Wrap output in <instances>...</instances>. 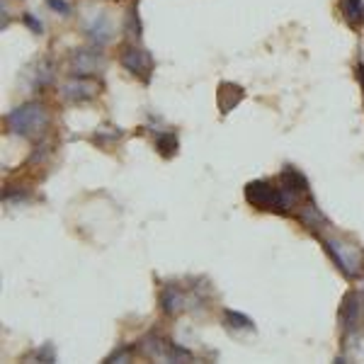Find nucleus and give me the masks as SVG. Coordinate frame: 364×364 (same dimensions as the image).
Returning a JSON list of instances; mask_svg holds the SVG:
<instances>
[{"label":"nucleus","instance_id":"nucleus-1","mask_svg":"<svg viewBox=\"0 0 364 364\" xmlns=\"http://www.w3.org/2000/svg\"><path fill=\"white\" fill-rule=\"evenodd\" d=\"M243 192L250 207H255L260 211H272V214H282V216H291L304 202L301 197L287 192L279 182L274 185V182H269V180H252L245 185Z\"/></svg>","mask_w":364,"mask_h":364},{"label":"nucleus","instance_id":"nucleus-2","mask_svg":"<svg viewBox=\"0 0 364 364\" xmlns=\"http://www.w3.org/2000/svg\"><path fill=\"white\" fill-rule=\"evenodd\" d=\"M5 124L15 136L34 139L44 134L46 124H49V112H46L42 102H25L20 107L10 109V114L5 117Z\"/></svg>","mask_w":364,"mask_h":364},{"label":"nucleus","instance_id":"nucleus-3","mask_svg":"<svg viewBox=\"0 0 364 364\" xmlns=\"http://www.w3.org/2000/svg\"><path fill=\"white\" fill-rule=\"evenodd\" d=\"M207 282H199V284H190L182 289L180 284H175V282H170L161 289V309L163 314L168 316H178L180 311H187L192 306H199V304L207 301V296H204V289H207Z\"/></svg>","mask_w":364,"mask_h":364},{"label":"nucleus","instance_id":"nucleus-4","mask_svg":"<svg viewBox=\"0 0 364 364\" xmlns=\"http://www.w3.org/2000/svg\"><path fill=\"white\" fill-rule=\"evenodd\" d=\"M139 350L156 362H173L175 364V362H192L195 360V355H192L187 348H180V345L173 343L170 338L156 336V333H149L146 338H141Z\"/></svg>","mask_w":364,"mask_h":364},{"label":"nucleus","instance_id":"nucleus-5","mask_svg":"<svg viewBox=\"0 0 364 364\" xmlns=\"http://www.w3.org/2000/svg\"><path fill=\"white\" fill-rule=\"evenodd\" d=\"M321 243L345 277H357V274L362 272V250L357 248V245L345 243V240H338V238H326V236L321 238Z\"/></svg>","mask_w":364,"mask_h":364},{"label":"nucleus","instance_id":"nucleus-6","mask_svg":"<svg viewBox=\"0 0 364 364\" xmlns=\"http://www.w3.org/2000/svg\"><path fill=\"white\" fill-rule=\"evenodd\" d=\"M119 63L132 75H136L139 80H144V83H149L151 75H154V68H156V61H154V56H151V51L141 49V46H132V44L122 49Z\"/></svg>","mask_w":364,"mask_h":364},{"label":"nucleus","instance_id":"nucleus-7","mask_svg":"<svg viewBox=\"0 0 364 364\" xmlns=\"http://www.w3.org/2000/svg\"><path fill=\"white\" fill-rule=\"evenodd\" d=\"M100 90H102V85L92 75H73L61 87V97L66 102H90V100H95L100 95Z\"/></svg>","mask_w":364,"mask_h":364},{"label":"nucleus","instance_id":"nucleus-8","mask_svg":"<svg viewBox=\"0 0 364 364\" xmlns=\"http://www.w3.org/2000/svg\"><path fill=\"white\" fill-rule=\"evenodd\" d=\"M83 34L90 39L95 46H105L114 39V25L105 13H95L90 17H85L83 22Z\"/></svg>","mask_w":364,"mask_h":364},{"label":"nucleus","instance_id":"nucleus-9","mask_svg":"<svg viewBox=\"0 0 364 364\" xmlns=\"http://www.w3.org/2000/svg\"><path fill=\"white\" fill-rule=\"evenodd\" d=\"M105 66V56L97 49H75L70 56V73L73 75H95Z\"/></svg>","mask_w":364,"mask_h":364},{"label":"nucleus","instance_id":"nucleus-10","mask_svg":"<svg viewBox=\"0 0 364 364\" xmlns=\"http://www.w3.org/2000/svg\"><path fill=\"white\" fill-rule=\"evenodd\" d=\"M277 182H279L282 187H284L287 192H291V195H296V197H301V199L311 197V187H309L306 175H304L301 170L294 168V166H284V168H282Z\"/></svg>","mask_w":364,"mask_h":364},{"label":"nucleus","instance_id":"nucleus-11","mask_svg":"<svg viewBox=\"0 0 364 364\" xmlns=\"http://www.w3.org/2000/svg\"><path fill=\"white\" fill-rule=\"evenodd\" d=\"M360 304H362V291H348L340 304V323H343V331L350 333L352 328L360 321Z\"/></svg>","mask_w":364,"mask_h":364},{"label":"nucleus","instance_id":"nucleus-12","mask_svg":"<svg viewBox=\"0 0 364 364\" xmlns=\"http://www.w3.org/2000/svg\"><path fill=\"white\" fill-rule=\"evenodd\" d=\"M299 221H301L304 228H309V231H318V228H326L331 226V221L326 219V216L321 214V209L316 207V199L314 197H306L301 202V207H299Z\"/></svg>","mask_w":364,"mask_h":364},{"label":"nucleus","instance_id":"nucleus-13","mask_svg":"<svg viewBox=\"0 0 364 364\" xmlns=\"http://www.w3.org/2000/svg\"><path fill=\"white\" fill-rule=\"evenodd\" d=\"M245 97V90L236 83H228V80H224V83L219 85V92H216V105H219L221 114H228L233 112V109L238 107V102Z\"/></svg>","mask_w":364,"mask_h":364},{"label":"nucleus","instance_id":"nucleus-14","mask_svg":"<svg viewBox=\"0 0 364 364\" xmlns=\"http://www.w3.org/2000/svg\"><path fill=\"white\" fill-rule=\"evenodd\" d=\"M27 75H29V87H32V90H39V87L51 85V80H54V70H51L49 58H39V61H34L32 68L27 70Z\"/></svg>","mask_w":364,"mask_h":364},{"label":"nucleus","instance_id":"nucleus-15","mask_svg":"<svg viewBox=\"0 0 364 364\" xmlns=\"http://www.w3.org/2000/svg\"><path fill=\"white\" fill-rule=\"evenodd\" d=\"M156 151L163 158H175L180 151V139L175 132H158L156 134Z\"/></svg>","mask_w":364,"mask_h":364},{"label":"nucleus","instance_id":"nucleus-16","mask_svg":"<svg viewBox=\"0 0 364 364\" xmlns=\"http://www.w3.org/2000/svg\"><path fill=\"white\" fill-rule=\"evenodd\" d=\"M340 13L350 27H360L364 22V0H340Z\"/></svg>","mask_w":364,"mask_h":364},{"label":"nucleus","instance_id":"nucleus-17","mask_svg":"<svg viewBox=\"0 0 364 364\" xmlns=\"http://www.w3.org/2000/svg\"><path fill=\"white\" fill-rule=\"evenodd\" d=\"M141 32H144V27H141V15H139V3L134 0V5L129 8V13L124 17V34L129 39H141Z\"/></svg>","mask_w":364,"mask_h":364},{"label":"nucleus","instance_id":"nucleus-18","mask_svg":"<svg viewBox=\"0 0 364 364\" xmlns=\"http://www.w3.org/2000/svg\"><path fill=\"white\" fill-rule=\"evenodd\" d=\"M224 323L233 331H255V323H252L250 316L240 314V311H233V309H226L224 311Z\"/></svg>","mask_w":364,"mask_h":364},{"label":"nucleus","instance_id":"nucleus-19","mask_svg":"<svg viewBox=\"0 0 364 364\" xmlns=\"http://www.w3.org/2000/svg\"><path fill=\"white\" fill-rule=\"evenodd\" d=\"M34 360L37 362H56V350L51 343H44L42 348L34 352Z\"/></svg>","mask_w":364,"mask_h":364},{"label":"nucleus","instance_id":"nucleus-20","mask_svg":"<svg viewBox=\"0 0 364 364\" xmlns=\"http://www.w3.org/2000/svg\"><path fill=\"white\" fill-rule=\"evenodd\" d=\"M44 3H46V8L56 15H70V10H73L68 0H44Z\"/></svg>","mask_w":364,"mask_h":364},{"label":"nucleus","instance_id":"nucleus-21","mask_svg":"<svg viewBox=\"0 0 364 364\" xmlns=\"http://www.w3.org/2000/svg\"><path fill=\"white\" fill-rule=\"evenodd\" d=\"M22 20H25V25L32 29L34 34H42L44 32V25H42V20H39L37 15L34 13H25V17H22Z\"/></svg>","mask_w":364,"mask_h":364},{"label":"nucleus","instance_id":"nucleus-22","mask_svg":"<svg viewBox=\"0 0 364 364\" xmlns=\"http://www.w3.org/2000/svg\"><path fill=\"white\" fill-rule=\"evenodd\" d=\"M129 360H132V350H127V348L114 350L112 355L107 357V362H112V364H122V362H129Z\"/></svg>","mask_w":364,"mask_h":364},{"label":"nucleus","instance_id":"nucleus-23","mask_svg":"<svg viewBox=\"0 0 364 364\" xmlns=\"http://www.w3.org/2000/svg\"><path fill=\"white\" fill-rule=\"evenodd\" d=\"M357 78H360V83H362V92H364V63H362V61L357 63Z\"/></svg>","mask_w":364,"mask_h":364},{"label":"nucleus","instance_id":"nucleus-24","mask_svg":"<svg viewBox=\"0 0 364 364\" xmlns=\"http://www.w3.org/2000/svg\"><path fill=\"white\" fill-rule=\"evenodd\" d=\"M8 27V3L3 0V29Z\"/></svg>","mask_w":364,"mask_h":364}]
</instances>
